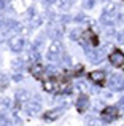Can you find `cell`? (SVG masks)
<instances>
[{"label":"cell","mask_w":124,"mask_h":126,"mask_svg":"<svg viewBox=\"0 0 124 126\" xmlns=\"http://www.w3.org/2000/svg\"><path fill=\"white\" fill-rule=\"evenodd\" d=\"M62 49H64V46H62V43L59 40H54L53 43H51L50 49H48V59L50 61H57L59 59V56L62 54Z\"/></svg>","instance_id":"6da1fadb"},{"label":"cell","mask_w":124,"mask_h":126,"mask_svg":"<svg viewBox=\"0 0 124 126\" xmlns=\"http://www.w3.org/2000/svg\"><path fill=\"white\" fill-rule=\"evenodd\" d=\"M8 46H10L11 51L21 53L22 48H24V37H21V35H14V37H11L8 40Z\"/></svg>","instance_id":"7a4b0ae2"},{"label":"cell","mask_w":124,"mask_h":126,"mask_svg":"<svg viewBox=\"0 0 124 126\" xmlns=\"http://www.w3.org/2000/svg\"><path fill=\"white\" fill-rule=\"evenodd\" d=\"M108 83H110V88L113 91H121V89H124V77L123 75H118V74H113L110 77Z\"/></svg>","instance_id":"3957f363"},{"label":"cell","mask_w":124,"mask_h":126,"mask_svg":"<svg viewBox=\"0 0 124 126\" xmlns=\"http://www.w3.org/2000/svg\"><path fill=\"white\" fill-rule=\"evenodd\" d=\"M108 61L112 62L113 65H123V62H124V53L121 51V49H115L113 53H110Z\"/></svg>","instance_id":"277c9868"},{"label":"cell","mask_w":124,"mask_h":126,"mask_svg":"<svg viewBox=\"0 0 124 126\" xmlns=\"http://www.w3.org/2000/svg\"><path fill=\"white\" fill-rule=\"evenodd\" d=\"M116 117H118V109H116V107H108V109H105V110H103V113H102L103 121H107V123L113 121Z\"/></svg>","instance_id":"5b68a950"},{"label":"cell","mask_w":124,"mask_h":126,"mask_svg":"<svg viewBox=\"0 0 124 126\" xmlns=\"http://www.w3.org/2000/svg\"><path fill=\"white\" fill-rule=\"evenodd\" d=\"M40 110H41V104L38 101H32L25 104V112L29 115H37V113H40Z\"/></svg>","instance_id":"8992f818"},{"label":"cell","mask_w":124,"mask_h":126,"mask_svg":"<svg viewBox=\"0 0 124 126\" xmlns=\"http://www.w3.org/2000/svg\"><path fill=\"white\" fill-rule=\"evenodd\" d=\"M43 70H45V67H43V64H41V62H32L30 72L35 75V77H40V75L43 74Z\"/></svg>","instance_id":"52a82bcc"},{"label":"cell","mask_w":124,"mask_h":126,"mask_svg":"<svg viewBox=\"0 0 124 126\" xmlns=\"http://www.w3.org/2000/svg\"><path fill=\"white\" fill-rule=\"evenodd\" d=\"M29 97H30V93L25 91V89H18V91H16V99H18L19 102H27Z\"/></svg>","instance_id":"ba28073f"},{"label":"cell","mask_w":124,"mask_h":126,"mask_svg":"<svg viewBox=\"0 0 124 126\" xmlns=\"http://www.w3.org/2000/svg\"><path fill=\"white\" fill-rule=\"evenodd\" d=\"M30 26H25V24H19L18 27H16V32H18V35H21V37H27L29 34H30Z\"/></svg>","instance_id":"9c48e42d"},{"label":"cell","mask_w":124,"mask_h":126,"mask_svg":"<svg viewBox=\"0 0 124 126\" xmlns=\"http://www.w3.org/2000/svg\"><path fill=\"white\" fill-rule=\"evenodd\" d=\"M48 35H50L51 38H54V40H56V38H59L61 35H62V27H57V26H53V27H51L50 31H48Z\"/></svg>","instance_id":"30bf717a"},{"label":"cell","mask_w":124,"mask_h":126,"mask_svg":"<svg viewBox=\"0 0 124 126\" xmlns=\"http://www.w3.org/2000/svg\"><path fill=\"white\" fill-rule=\"evenodd\" d=\"M91 78H92L96 83H103V81H105V74H103V72H100V70L92 72V74H91Z\"/></svg>","instance_id":"8fae6325"},{"label":"cell","mask_w":124,"mask_h":126,"mask_svg":"<svg viewBox=\"0 0 124 126\" xmlns=\"http://www.w3.org/2000/svg\"><path fill=\"white\" fill-rule=\"evenodd\" d=\"M41 22H43V18H41L40 15H34L30 18V24L29 26H30V27H40Z\"/></svg>","instance_id":"7c38bea8"},{"label":"cell","mask_w":124,"mask_h":126,"mask_svg":"<svg viewBox=\"0 0 124 126\" xmlns=\"http://www.w3.org/2000/svg\"><path fill=\"white\" fill-rule=\"evenodd\" d=\"M54 88H56V81L54 80H45L43 81V89L45 91L51 93V91H54Z\"/></svg>","instance_id":"4fadbf2b"},{"label":"cell","mask_w":124,"mask_h":126,"mask_svg":"<svg viewBox=\"0 0 124 126\" xmlns=\"http://www.w3.org/2000/svg\"><path fill=\"white\" fill-rule=\"evenodd\" d=\"M76 107L80 109H86L87 107V96H80L78 97V102H76Z\"/></svg>","instance_id":"5bb4252c"},{"label":"cell","mask_w":124,"mask_h":126,"mask_svg":"<svg viewBox=\"0 0 124 126\" xmlns=\"http://www.w3.org/2000/svg\"><path fill=\"white\" fill-rule=\"evenodd\" d=\"M61 115V110H51L48 112V113H45V118L46 120H54V118H57Z\"/></svg>","instance_id":"9a60e30c"},{"label":"cell","mask_w":124,"mask_h":126,"mask_svg":"<svg viewBox=\"0 0 124 126\" xmlns=\"http://www.w3.org/2000/svg\"><path fill=\"white\" fill-rule=\"evenodd\" d=\"M80 35L83 37V31H81V29H73V31L70 32V38H72V40H78Z\"/></svg>","instance_id":"2e32d148"},{"label":"cell","mask_w":124,"mask_h":126,"mask_svg":"<svg viewBox=\"0 0 124 126\" xmlns=\"http://www.w3.org/2000/svg\"><path fill=\"white\" fill-rule=\"evenodd\" d=\"M86 126H100V121L96 120L94 117H87L86 118Z\"/></svg>","instance_id":"e0dca14e"},{"label":"cell","mask_w":124,"mask_h":126,"mask_svg":"<svg viewBox=\"0 0 124 126\" xmlns=\"http://www.w3.org/2000/svg\"><path fill=\"white\" fill-rule=\"evenodd\" d=\"M96 3V0H81V5H83L84 10H91Z\"/></svg>","instance_id":"ac0fdd59"},{"label":"cell","mask_w":124,"mask_h":126,"mask_svg":"<svg viewBox=\"0 0 124 126\" xmlns=\"http://www.w3.org/2000/svg\"><path fill=\"white\" fill-rule=\"evenodd\" d=\"M103 11H118V5L115 2H108V5L103 8Z\"/></svg>","instance_id":"d6986e66"},{"label":"cell","mask_w":124,"mask_h":126,"mask_svg":"<svg viewBox=\"0 0 124 126\" xmlns=\"http://www.w3.org/2000/svg\"><path fill=\"white\" fill-rule=\"evenodd\" d=\"M75 21H78V22H83V21H86V22H92L89 18H87L86 15H83V13H80V15H76L75 16Z\"/></svg>","instance_id":"ffe728a7"},{"label":"cell","mask_w":124,"mask_h":126,"mask_svg":"<svg viewBox=\"0 0 124 126\" xmlns=\"http://www.w3.org/2000/svg\"><path fill=\"white\" fill-rule=\"evenodd\" d=\"M54 3H56L59 8H67V6L70 5V0H54Z\"/></svg>","instance_id":"44dd1931"},{"label":"cell","mask_w":124,"mask_h":126,"mask_svg":"<svg viewBox=\"0 0 124 126\" xmlns=\"http://www.w3.org/2000/svg\"><path fill=\"white\" fill-rule=\"evenodd\" d=\"M13 69H14V70H21L22 69V61H18V59H16V61H13Z\"/></svg>","instance_id":"7402d4cb"},{"label":"cell","mask_w":124,"mask_h":126,"mask_svg":"<svg viewBox=\"0 0 124 126\" xmlns=\"http://www.w3.org/2000/svg\"><path fill=\"white\" fill-rule=\"evenodd\" d=\"M2 104H3V107H11V101H10L8 97H6V99H3V101H2Z\"/></svg>","instance_id":"603a6c76"},{"label":"cell","mask_w":124,"mask_h":126,"mask_svg":"<svg viewBox=\"0 0 124 126\" xmlns=\"http://www.w3.org/2000/svg\"><path fill=\"white\" fill-rule=\"evenodd\" d=\"M5 8H6V0H0V11H3Z\"/></svg>","instance_id":"cb8c5ba5"},{"label":"cell","mask_w":124,"mask_h":126,"mask_svg":"<svg viewBox=\"0 0 124 126\" xmlns=\"http://www.w3.org/2000/svg\"><path fill=\"white\" fill-rule=\"evenodd\" d=\"M118 105H119L121 109H124V96H123V97H121V99L118 101Z\"/></svg>","instance_id":"d4e9b609"},{"label":"cell","mask_w":124,"mask_h":126,"mask_svg":"<svg viewBox=\"0 0 124 126\" xmlns=\"http://www.w3.org/2000/svg\"><path fill=\"white\" fill-rule=\"evenodd\" d=\"M41 2H43V5H51L54 0H41Z\"/></svg>","instance_id":"484cf974"},{"label":"cell","mask_w":124,"mask_h":126,"mask_svg":"<svg viewBox=\"0 0 124 126\" xmlns=\"http://www.w3.org/2000/svg\"><path fill=\"white\" fill-rule=\"evenodd\" d=\"M14 80H16V81H19V80H22V77H21V74H19V75H14Z\"/></svg>","instance_id":"4316f807"},{"label":"cell","mask_w":124,"mask_h":126,"mask_svg":"<svg viewBox=\"0 0 124 126\" xmlns=\"http://www.w3.org/2000/svg\"><path fill=\"white\" fill-rule=\"evenodd\" d=\"M103 97H112V93H103Z\"/></svg>","instance_id":"83f0119b"},{"label":"cell","mask_w":124,"mask_h":126,"mask_svg":"<svg viewBox=\"0 0 124 126\" xmlns=\"http://www.w3.org/2000/svg\"><path fill=\"white\" fill-rule=\"evenodd\" d=\"M3 40H5V38H3V34H2V32H0V43H2Z\"/></svg>","instance_id":"f1b7e54d"},{"label":"cell","mask_w":124,"mask_h":126,"mask_svg":"<svg viewBox=\"0 0 124 126\" xmlns=\"http://www.w3.org/2000/svg\"><path fill=\"white\" fill-rule=\"evenodd\" d=\"M123 53H124V51H123Z\"/></svg>","instance_id":"f546056e"}]
</instances>
